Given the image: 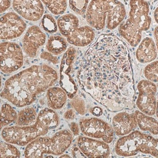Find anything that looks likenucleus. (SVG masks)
I'll return each instance as SVG.
<instances>
[{
  "mask_svg": "<svg viewBox=\"0 0 158 158\" xmlns=\"http://www.w3.org/2000/svg\"><path fill=\"white\" fill-rule=\"evenodd\" d=\"M77 78L81 88L109 111L134 107L131 58L127 47L117 36H99L83 56Z\"/></svg>",
  "mask_w": 158,
  "mask_h": 158,
  "instance_id": "obj_1",
  "label": "nucleus"
},
{
  "mask_svg": "<svg viewBox=\"0 0 158 158\" xmlns=\"http://www.w3.org/2000/svg\"><path fill=\"white\" fill-rule=\"evenodd\" d=\"M58 78L57 72L48 65H33L7 79L1 97L15 106H29Z\"/></svg>",
  "mask_w": 158,
  "mask_h": 158,
  "instance_id": "obj_2",
  "label": "nucleus"
},
{
  "mask_svg": "<svg viewBox=\"0 0 158 158\" xmlns=\"http://www.w3.org/2000/svg\"><path fill=\"white\" fill-rule=\"evenodd\" d=\"M59 125V117L53 109L44 108L40 111L35 123L28 126H11L2 131L6 142L24 147L38 137L47 134Z\"/></svg>",
  "mask_w": 158,
  "mask_h": 158,
  "instance_id": "obj_3",
  "label": "nucleus"
},
{
  "mask_svg": "<svg viewBox=\"0 0 158 158\" xmlns=\"http://www.w3.org/2000/svg\"><path fill=\"white\" fill-rule=\"evenodd\" d=\"M126 10L118 0H92L86 12L88 23L94 29H116L125 19Z\"/></svg>",
  "mask_w": 158,
  "mask_h": 158,
  "instance_id": "obj_4",
  "label": "nucleus"
},
{
  "mask_svg": "<svg viewBox=\"0 0 158 158\" xmlns=\"http://www.w3.org/2000/svg\"><path fill=\"white\" fill-rule=\"evenodd\" d=\"M151 24L152 18L147 2L131 0L129 18L119 26V33L130 45L135 48L141 42L142 32L148 31Z\"/></svg>",
  "mask_w": 158,
  "mask_h": 158,
  "instance_id": "obj_5",
  "label": "nucleus"
},
{
  "mask_svg": "<svg viewBox=\"0 0 158 158\" xmlns=\"http://www.w3.org/2000/svg\"><path fill=\"white\" fill-rule=\"evenodd\" d=\"M73 135L68 130L58 131L52 137H38L27 145L24 151L26 158L44 157L46 155H61L72 143Z\"/></svg>",
  "mask_w": 158,
  "mask_h": 158,
  "instance_id": "obj_6",
  "label": "nucleus"
},
{
  "mask_svg": "<svg viewBox=\"0 0 158 158\" xmlns=\"http://www.w3.org/2000/svg\"><path fill=\"white\" fill-rule=\"evenodd\" d=\"M157 139L139 131L120 138L115 144V152L121 157H132L139 152L157 157Z\"/></svg>",
  "mask_w": 158,
  "mask_h": 158,
  "instance_id": "obj_7",
  "label": "nucleus"
},
{
  "mask_svg": "<svg viewBox=\"0 0 158 158\" xmlns=\"http://www.w3.org/2000/svg\"><path fill=\"white\" fill-rule=\"evenodd\" d=\"M1 71L10 74L21 68L23 64V54L19 44L13 42H4L0 44Z\"/></svg>",
  "mask_w": 158,
  "mask_h": 158,
  "instance_id": "obj_8",
  "label": "nucleus"
},
{
  "mask_svg": "<svg viewBox=\"0 0 158 158\" xmlns=\"http://www.w3.org/2000/svg\"><path fill=\"white\" fill-rule=\"evenodd\" d=\"M80 131L86 136L101 139L106 143H111L114 139V129L102 119L92 118L82 119L80 121Z\"/></svg>",
  "mask_w": 158,
  "mask_h": 158,
  "instance_id": "obj_9",
  "label": "nucleus"
},
{
  "mask_svg": "<svg viewBox=\"0 0 158 158\" xmlns=\"http://www.w3.org/2000/svg\"><path fill=\"white\" fill-rule=\"evenodd\" d=\"M139 95L136 100V106L141 112L146 114L152 115L156 114L157 107V88L153 82L149 80H141L137 85Z\"/></svg>",
  "mask_w": 158,
  "mask_h": 158,
  "instance_id": "obj_10",
  "label": "nucleus"
},
{
  "mask_svg": "<svg viewBox=\"0 0 158 158\" xmlns=\"http://www.w3.org/2000/svg\"><path fill=\"white\" fill-rule=\"evenodd\" d=\"M1 40H9L19 37L26 29V23L18 13H6L1 17Z\"/></svg>",
  "mask_w": 158,
  "mask_h": 158,
  "instance_id": "obj_11",
  "label": "nucleus"
},
{
  "mask_svg": "<svg viewBox=\"0 0 158 158\" xmlns=\"http://www.w3.org/2000/svg\"><path fill=\"white\" fill-rule=\"evenodd\" d=\"M76 50L74 48H69L64 55L60 65V85L64 90H66L70 98H72L77 90L74 79L71 75Z\"/></svg>",
  "mask_w": 158,
  "mask_h": 158,
  "instance_id": "obj_12",
  "label": "nucleus"
},
{
  "mask_svg": "<svg viewBox=\"0 0 158 158\" xmlns=\"http://www.w3.org/2000/svg\"><path fill=\"white\" fill-rule=\"evenodd\" d=\"M13 7L24 19L33 22L42 18L44 12L41 0H13Z\"/></svg>",
  "mask_w": 158,
  "mask_h": 158,
  "instance_id": "obj_13",
  "label": "nucleus"
},
{
  "mask_svg": "<svg viewBox=\"0 0 158 158\" xmlns=\"http://www.w3.org/2000/svg\"><path fill=\"white\" fill-rule=\"evenodd\" d=\"M77 146L87 157H108L111 154L108 143L88 137L80 136Z\"/></svg>",
  "mask_w": 158,
  "mask_h": 158,
  "instance_id": "obj_14",
  "label": "nucleus"
},
{
  "mask_svg": "<svg viewBox=\"0 0 158 158\" xmlns=\"http://www.w3.org/2000/svg\"><path fill=\"white\" fill-rule=\"evenodd\" d=\"M46 42V35L37 26H31L28 28L23 38V50L26 56L34 58L38 50Z\"/></svg>",
  "mask_w": 158,
  "mask_h": 158,
  "instance_id": "obj_15",
  "label": "nucleus"
},
{
  "mask_svg": "<svg viewBox=\"0 0 158 158\" xmlns=\"http://www.w3.org/2000/svg\"><path fill=\"white\" fill-rule=\"evenodd\" d=\"M112 125L115 134L118 136H124L134 131L138 123L134 114L123 111L113 117Z\"/></svg>",
  "mask_w": 158,
  "mask_h": 158,
  "instance_id": "obj_16",
  "label": "nucleus"
},
{
  "mask_svg": "<svg viewBox=\"0 0 158 158\" xmlns=\"http://www.w3.org/2000/svg\"><path fill=\"white\" fill-rule=\"evenodd\" d=\"M95 39L94 29L88 26L79 27L67 37L69 43L77 47H85L90 44Z\"/></svg>",
  "mask_w": 158,
  "mask_h": 158,
  "instance_id": "obj_17",
  "label": "nucleus"
},
{
  "mask_svg": "<svg viewBox=\"0 0 158 158\" xmlns=\"http://www.w3.org/2000/svg\"><path fill=\"white\" fill-rule=\"evenodd\" d=\"M135 56L141 64L151 63L157 58V47L151 37H145L140 42L135 52Z\"/></svg>",
  "mask_w": 158,
  "mask_h": 158,
  "instance_id": "obj_18",
  "label": "nucleus"
},
{
  "mask_svg": "<svg viewBox=\"0 0 158 158\" xmlns=\"http://www.w3.org/2000/svg\"><path fill=\"white\" fill-rule=\"evenodd\" d=\"M48 105L53 110L61 109L67 101V95L64 89L54 87L47 91Z\"/></svg>",
  "mask_w": 158,
  "mask_h": 158,
  "instance_id": "obj_19",
  "label": "nucleus"
},
{
  "mask_svg": "<svg viewBox=\"0 0 158 158\" xmlns=\"http://www.w3.org/2000/svg\"><path fill=\"white\" fill-rule=\"evenodd\" d=\"M57 24L60 34L68 37L74 30L79 28L80 21L76 15L69 13L60 16L58 19Z\"/></svg>",
  "mask_w": 158,
  "mask_h": 158,
  "instance_id": "obj_20",
  "label": "nucleus"
},
{
  "mask_svg": "<svg viewBox=\"0 0 158 158\" xmlns=\"http://www.w3.org/2000/svg\"><path fill=\"white\" fill-rule=\"evenodd\" d=\"M134 114L137 120L138 126L141 131H148L153 135H158V122L157 119L152 117L150 115L141 112V111H135Z\"/></svg>",
  "mask_w": 158,
  "mask_h": 158,
  "instance_id": "obj_21",
  "label": "nucleus"
},
{
  "mask_svg": "<svg viewBox=\"0 0 158 158\" xmlns=\"http://www.w3.org/2000/svg\"><path fill=\"white\" fill-rule=\"evenodd\" d=\"M46 48L48 52H51L55 56H58L67 49V42L61 36L52 35L48 39Z\"/></svg>",
  "mask_w": 158,
  "mask_h": 158,
  "instance_id": "obj_22",
  "label": "nucleus"
},
{
  "mask_svg": "<svg viewBox=\"0 0 158 158\" xmlns=\"http://www.w3.org/2000/svg\"><path fill=\"white\" fill-rule=\"evenodd\" d=\"M37 115L35 109L33 107H26L19 111L16 124L18 126H28L35 123Z\"/></svg>",
  "mask_w": 158,
  "mask_h": 158,
  "instance_id": "obj_23",
  "label": "nucleus"
},
{
  "mask_svg": "<svg viewBox=\"0 0 158 158\" xmlns=\"http://www.w3.org/2000/svg\"><path fill=\"white\" fill-rule=\"evenodd\" d=\"M18 114L9 104H2L1 108V128L16 122Z\"/></svg>",
  "mask_w": 158,
  "mask_h": 158,
  "instance_id": "obj_24",
  "label": "nucleus"
},
{
  "mask_svg": "<svg viewBox=\"0 0 158 158\" xmlns=\"http://www.w3.org/2000/svg\"><path fill=\"white\" fill-rule=\"evenodd\" d=\"M48 9L54 15H60L65 13L67 8L66 0H41Z\"/></svg>",
  "mask_w": 158,
  "mask_h": 158,
  "instance_id": "obj_25",
  "label": "nucleus"
},
{
  "mask_svg": "<svg viewBox=\"0 0 158 158\" xmlns=\"http://www.w3.org/2000/svg\"><path fill=\"white\" fill-rule=\"evenodd\" d=\"M89 0H69V7L73 12L80 15L85 14L88 7Z\"/></svg>",
  "mask_w": 158,
  "mask_h": 158,
  "instance_id": "obj_26",
  "label": "nucleus"
},
{
  "mask_svg": "<svg viewBox=\"0 0 158 158\" xmlns=\"http://www.w3.org/2000/svg\"><path fill=\"white\" fill-rule=\"evenodd\" d=\"M145 77L153 82H158V60L151 62L143 71Z\"/></svg>",
  "mask_w": 158,
  "mask_h": 158,
  "instance_id": "obj_27",
  "label": "nucleus"
},
{
  "mask_svg": "<svg viewBox=\"0 0 158 158\" xmlns=\"http://www.w3.org/2000/svg\"><path fill=\"white\" fill-rule=\"evenodd\" d=\"M10 143H1V157H20L21 152L15 147Z\"/></svg>",
  "mask_w": 158,
  "mask_h": 158,
  "instance_id": "obj_28",
  "label": "nucleus"
},
{
  "mask_svg": "<svg viewBox=\"0 0 158 158\" xmlns=\"http://www.w3.org/2000/svg\"><path fill=\"white\" fill-rule=\"evenodd\" d=\"M42 26L43 29L48 33H55L58 29V24H56V21L52 18V16L48 14H46L43 16L42 21Z\"/></svg>",
  "mask_w": 158,
  "mask_h": 158,
  "instance_id": "obj_29",
  "label": "nucleus"
},
{
  "mask_svg": "<svg viewBox=\"0 0 158 158\" xmlns=\"http://www.w3.org/2000/svg\"><path fill=\"white\" fill-rule=\"evenodd\" d=\"M71 104L73 106V108L75 109L76 111H77L80 114H85L86 112V107L85 103L84 100L82 98L76 97L73 100L71 101Z\"/></svg>",
  "mask_w": 158,
  "mask_h": 158,
  "instance_id": "obj_30",
  "label": "nucleus"
},
{
  "mask_svg": "<svg viewBox=\"0 0 158 158\" xmlns=\"http://www.w3.org/2000/svg\"><path fill=\"white\" fill-rule=\"evenodd\" d=\"M40 57H41L42 59L48 60V61L52 63L53 64H57L59 63L58 58L56 56H55V55L52 54L50 52H42L40 55Z\"/></svg>",
  "mask_w": 158,
  "mask_h": 158,
  "instance_id": "obj_31",
  "label": "nucleus"
},
{
  "mask_svg": "<svg viewBox=\"0 0 158 158\" xmlns=\"http://www.w3.org/2000/svg\"><path fill=\"white\" fill-rule=\"evenodd\" d=\"M69 127L72 131V132L74 135H78L79 133H80V127H79V125L77 123H71L69 124Z\"/></svg>",
  "mask_w": 158,
  "mask_h": 158,
  "instance_id": "obj_32",
  "label": "nucleus"
},
{
  "mask_svg": "<svg viewBox=\"0 0 158 158\" xmlns=\"http://www.w3.org/2000/svg\"><path fill=\"white\" fill-rule=\"evenodd\" d=\"M11 0H1V13H3L10 7Z\"/></svg>",
  "mask_w": 158,
  "mask_h": 158,
  "instance_id": "obj_33",
  "label": "nucleus"
},
{
  "mask_svg": "<svg viewBox=\"0 0 158 158\" xmlns=\"http://www.w3.org/2000/svg\"><path fill=\"white\" fill-rule=\"evenodd\" d=\"M64 117L66 120H72L75 117V114H74V111L73 109H69L65 112L64 115Z\"/></svg>",
  "mask_w": 158,
  "mask_h": 158,
  "instance_id": "obj_34",
  "label": "nucleus"
},
{
  "mask_svg": "<svg viewBox=\"0 0 158 158\" xmlns=\"http://www.w3.org/2000/svg\"><path fill=\"white\" fill-rule=\"evenodd\" d=\"M72 152L73 157H85V155L82 152V151L80 150V148L78 147V146H77V147H73Z\"/></svg>",
  "mask_w": 158,
  "mask_h": 158,
  "instance_id": "obj_35",
  "label": "nucleus"
},
{
  "mask_svg": "<svg viewBox=\"0 0 158 158\" xmlns=\"http://www.w3.org/2000/svg\"><path fill=\"white\" fill-rule=\"evenodd\" d=\"M154 36H155L156 47H157V50L158 52V26H157V27L155 28V31H154Z\"/></svg>",
  "mask_w": 158,
  "mask_h": 158,
  "instance_id": "obj_36",
  "label": "nucleus"
},
{
  "mask_svg": "<svg viewBox=\"0 0 158 158\" xmlns=\"http://www.w3.org/2000/svg\"><path fill=\"white\" fill-rule=\"evenodd\" d=\"M154 18H155L156 23L158 24V7L156 8L155 12H154Z\"/></svg>",
  "mask_w": 158,
  "mask_h": 158,
  "instance_id": "obj_37",
  "label": "nucleus"
},
{
  "mask_svg": "<svg viewBox=\"0 0 158 158\" xmlns=\"http://www.w3.org/2000/svg\"><path fill=\"white\" fill-rule=\"evenodd\" d=\"M156 115L158 118V100L157 101V107H156Z\"/></svg>",
  "mask_w": 158,
  "mask_h": 158,
  "instance_id": "obj_38",
  "label": "nucleus"
},
{
  "mask_svg": "<svg viewBox=\"0 0 158 158\" xmlns=\"http://www.w3.org/2000/svg\"><path fill=\"white\" fill-rule=\"evenodd\" d=\"M60 158H63V157H70V156L69 155H61L60 156Z\"/></svg>",
  "mask_w": 158,
  "mask_h": 158,
  "instance_id": "obj_39",
  "label": "nucleus"
},
{
  "mask_svg": "<svg viewBox=\"0 0 158 158\" xmlns=\"http://www.w3.org/2000/svg\"><path fill=\"white\" fill-rule=\"evenodd\" d=\"M157 157H158V139H157Z\"/></svg>",
  "mask_w": 158,
  "mask_h": 158,
  "instance_id": "obj_40",
  "label": "nucleus"
}]
</instances>
